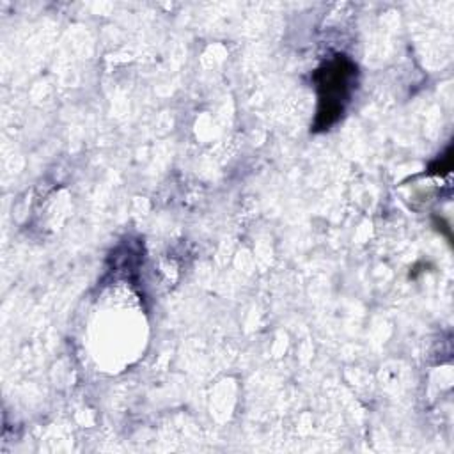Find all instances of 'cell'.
<instances>
[{"label": "cell", "instance_id": "1", "mask_svg": "<svg viewBox=\"0 0 454 454\" xmlns=\"http://www.w3.org/2000/svg\"><path fill=\"white\" fill-rule=\"evenodd\" d=\"M317 89V112L314 129L323 131L335 124L351 98L356 83V66L344 55H335L314 73Z\"/></svg>", "mask_w": 454, "mask_h": 454}]
</instances>
